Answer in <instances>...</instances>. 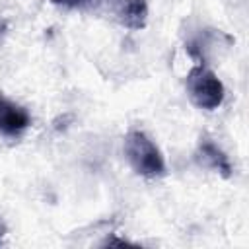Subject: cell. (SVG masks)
<instances>
[{
  "label": "cell",
  "mask_w": 249,
  "mask_h": 249,
  "mask_svg": "<svg viewBox=\"0 0 249 249\" xmlns=\"http://www.w3.org/2000/svg\"><path fill=\"white\" fill-rule=\"evenodd\" d=\"M124 156L130 167L148 179L165 175V160L154 140L142 130H128L124 136Z\"/></svg>",
  "instance_id": "obj_1"
},
{
  "label": "cell",
  "mask_w": 249,
  "mask_h": 249,
  "mask_svg": "<svg viewBox=\"0 0 249 249\" xmlns=\"http://www.w3.org/2000/svg\"><path fill=\"white\" fill-rule=\"evenodd\" d=\"M187 93L198 109L214 111L224 101V84L210 68L196 64L187 76Z\"/></svg>",
  "instance_id": "obj_2"
},
{
  "label": "cell",
  "mask_w": 249,
  "mask_h": 249,
  "mask_svg": "<svg viewBox=\"0 0 249 249\" xmlns=\"http://www.w3.org/2000/svg\"><path fill=\"white\" fill-rule=\"evenodd\" d=\"M29 124H31L29 113L21 105L0 95V134L19 136Z\"/></svg>",
  "instance_id": "obj_3"
},
{
  "label": "cell",
  "mask_w": 249,
  "mask_h": 249,
  "mask_svg": "<svg viewBox=\"0 0 249 249\" xmlns=\"http://www.w3.org/2000/svg\"><path fill=\"white\" fill-rule=\"evenodd\" d=\"M115 18L126 29L138 31L146 27L148 21V4L146 0H115L113 2Z\"/></svg>",
  "instance_id": "obj_4"
},
{
  "label": "cell",
  "mask_w": 249,
  "mask_h": 249,
  "mask_svg": "<svg viewBox=\"0 0 249 249\" xmlns=\"http://www.w3.org/2000/svg\"><path fill=\"white\" fill-rule=\"evenodd\" d=\"M196 160H198L204 167H210L212 171L220 173L222 177H230V175H231V163H230L228 156H226L224 150H222L218 144H214L210 138H204V140L198 144Z\"/></svg>",
  "instance_id": "obj_5"
},
{
  "label": "cell",
  "mask_w": 249,
  "mask_h": 249,
  "mask_svg": "<svg viewBox=\"0 0 249 249\" xmlns=\"http://www.w3.org/2000/svg\"><path fill=\"white\" fill-rule=\"evenodd\" d=\"M54 6L68 10H93L101 4V0H51Z\"/></svg>",
  "instance_id": "obj_6"
},
{
  "label": "cell",
  "mask_w": 249,
  "mask_h": 249,
  "mask_svg": "<svg viewBox=\"0 0 249 249\" xmlns=\"http://www.w3.org/2000/svg\"><path fill=\"white\" fill-rule=\"evenodd\" d=\"M4 235H6V224H4V220H2V216H0V243H2Z\"/></svg>",
  "instance_id": "obj_7"
},
{
  "label": "cell",
  "mask_w": 249,
  "mask_h": 249,
  "mask_svg": "<svg viewBox=\"0 0 249 249\" xmlns=\"http://www.w3.org/2000/svg\"><path fill=\"white\" fill-rule=\"evenodd\" d=\"M4 29H6V23L0 19V37H2V33H4Z\"/></svg>",
  "instance_id": "obj_8"
}]
</instances>
